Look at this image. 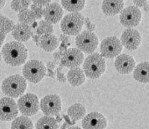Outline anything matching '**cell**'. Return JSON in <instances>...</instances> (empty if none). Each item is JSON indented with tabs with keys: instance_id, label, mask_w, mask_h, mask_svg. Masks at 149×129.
<instances>
[{
	"instance_id": "6da1fadb",
	"label": "cell",
	"mask_w": 149,
	"mask_h": 129,
	"mask_svg": "<svg viewBox=\"0 0 149 129\" xmlns=\"http://www.w3.org/2000/svg\"><path fill=\"white\" fill-rule=\"evenodd\" d=\"M2 58L4 62L11 66L17 67L25 63L28 58L26 47L18 41H13L6 43L2 48Z\"/></svg>"
},
{
	"instance_id": "7a4b0ae2",
	"label": "cell",
	"mask_w": 149,
	"mask_h": 129,
	"mask_svg": "<svg viewBox=\"0 0 149 129\" xmlns=\"http://www.w3.org/2000/svg\"><path fill=\"white\" fill-rule=\"evenodd\" d=\"M26 79L19 74L9 76L2 82L3 93L7 97L12 98L19 97L26 91Z\"/></svg>"
},
{
	"instance_id": "3957f363",
	"label": "cell",
	"mask_w": 149,
	"mask_h": 129,
	"mask_svg": "<svg viewBox=\"0 0 149 129\" xmlns=\"http://www.w3.org/2000/svg\"><path fill=\"white\" fill-rule=\"evenodd\" d=\"M83 72L91 79H97L106 71L105 58L100 54H91L85 59L83 63Z\"/></svg>"
},
{
	"instance_id": "277c9868",
	"label": "cell",
	"mask_w": 149,
	"mask_h": 129,
	"mask_svg": "<svg viewBox=\"0 0 149 129\" xmlns=\"http://www.w3.org/2000/svg\"><path fill=\"white\" fill-rule=\"evenodd\" d=\"M24 78L32 83H38L46 75V68L44 62L40 60H29L23 68Z\"/></svg>"
},
{
	"instance_id": "5b68a950",
	"label": "cell",
	"mask_w": 149,
	"mask_h": 129,
	"mask_svg": "<svg viewBox=\"0 0 149 129\" xmlns=\"http://www.w3.org/2000/svg\"><path fill=\"white\" fill-rule=\"evenodd\" d=\"M85 18L80 13H70L61 20L62 32L69 36H76L81 32Z\"/></svg>"
},
{
	"instance_id": "8992f818",
	"label": "cell",
	"mask_w": 149,
	"mask_h": 129,
	"mask_svg": "<svg viewBox=\"0 0 149 129\" xmlns=\"http://www.w3.org/2000/svg\"><path fill=\"white\" fill-rule=\"evenodd\" d=\"M18 109L24 116L35 115L40 110V101L34 93H26L21 96L17 102Z\"/></svg>"
},
{
	"instance_id": "52a82bcc",
	"label": "cell",
	"mask_w": 149,
	"mask_h": 129,
	"mask_svg": "<svg viewBox=\"0 0 149 129\" xmlns=\"http://www.w3.org/2000/svg\"><path fill=\"white\" fill-rule=\"evenodd\" d=\"M75 44L79 50L86 54H91L98 46V38L93 32L84 31L76 35Z\"/></svg>"
},
{
	"instance_id": "ba28073f",
	"label": "cell",
	"mask_w": 149,
	"mask_h": 129,
	"mask_svg": "<svg viewBox=\"0 0 149 129\" xmlns=\"http://www.w3.org/2000/svg\"><path fill=\"white\" fill-rule=\"evenodd\" d=\"M121 41L115 36L104 38L101 43V55L104 58H114L122 53Z\"/></svg>"
},
{
	"instance_id": "9c48e42d",
	"label": "cell",
	"mask_w": 149,
	"mask_h": 129,
	"mask_svg": "<svg viewBox=\"0 0 149 129\" xmlns=\"http://www.w3.org/2000/svg\"><path fill=\"white\" fill-rule=\"evenodd\" d=\"M19 109L14 98L4 97L0 98V120L9 122L17 117Z\"/></svg>"
},
{
	"instance_id": "30bf717a",
	"label": "cell",
	"mask_w": 149,
	"mask_h": 129,
	"mask_svg": "<svg viewBox=\"0 0 149 129\" xmlns=\"http://www.w3.org/2000/svg\"><path fill=\"white\" fill-rule=\"evenodd\" d=\"M120 23L124 27L132 28L136 27L142 19V13L136 6H129L123 8L120 14Z\"/></svg>"
},
{
	"instance_id": "8fae6325",
	"label": "cell",
	"mask_w": 149,
	"mask_h": 129,
	"mask_svg": "<svg viewBox=\"0 0 149 129\" xmlns=\"http://www.w3.org/2000/svg\"><path fill=\"white\" fill-rule=\"evenodd\" d=\"M40 107L46 116L58 115L61 111V98L56 94L46 95L41 99Z\"/></svg>"
},
{
	"instance_id": "7c38bea8",
	"label": "cell",
	"mask_w": 149,
	"mask_h": 129,
	"mask_svg": "<svg viewBox=\"0 0 149 129\" xmlns=\"http://www.w3.org/2000/svg\"><path fill=\"white\" fill-rule=\"evenodd\" d=\"M84 62V54L78 48L67 49L61 59V65L66 68L80 67Z\"/></svg>"
},
{
	"instance_id": "4fadbf2b",
	"label": "cell",
	"mask_w": 149,
	"mask_h": 129,
	"mask_svg": "<svg viewBox=\"0 0 149 129\" xmlns=\"http://www.w3.org/2000/svg\"><path fill=\"white\" fill-rule=\"evenodd\" d=\"M121 43L127 50L133 51L138 48L142 43V36L140 33L134 28H127L122 34Z\"/></svg>"
},
{
	"instance_id": "5bb4252c",
	"label": "cell",
	"mask_w": 149,
	"mask_h": 129,
	"mask_svg": "<svg viewBox=\"0 0 149 129\" xmlns=\"http://www.w3.org/2000/svg\"><path fill=\"white\" fill-rule=\"evenodd\" d=\"M107 126V118L98 112H93L83 117V129H106Z\"/></svg>"
},
{
	"instance_id": "9a60e30c",
	"label": "cell",
	"mask_w": 149,
	"mask_h": 129,
	"mask_svg": "<svg viewBox=\"0 0 149 129\" xmlns=\"http://www.w3.org/2000/svg\"><path fill=\"white\" fill-rule=\"evenodd\" d=\"M136 67L135 59L128 54H119L115 60V68L121 74L131 73Z\"/></svg>"
},
{
	"instance_id": "2e32d148",
	"label": "cell",
	"mask_w": 149,
	"mask_h": 129,
	"mask_svg": "<svg viewBox=\"0 0 149 129\" xmlns=\"http://www.w3.org/2000/svg\"><path fill=\"white\" fill-rule=\"evenodd\" d=\"M63 14V8L58 3H51L45 6L43 10V16L45 19V21L51 24L59 23L62 19Z\"/></svg>"
},
{
	"instance_id": "e0dca14e",
	"label": "cell",
	"mask_w": 149,
	"mask_h": 129,
	"mask_svg": "<svg viewBox=\"0 0 149 129\" xmlns=\"http://www.w3.org/2000/svg\"><path fill=\"white\" fill-rule=\"evenodd\" d=\"M12 35L14 38H15L18 42L23 43V42H27L31 38L33 32H32V28L29 25L19 23L18 24L14 25L12 30Z\"/></svg>"
},
{
	"instance_id": "ac0fdd59",
	"label": "cell",
	"mask_w": 149,
	"mask_h": 129,
	"mask_svg": "<svg viewBox=\"0 0 149 129\" xmlns=\"http://www.w3.org/2000/svg\"><path fill=\"white\" fill-rule=\"evenodd\" d=\"M123 8V0H103L102 2V11L107 16H115L120 14Z\"/></svg>"
},
{
	"instance_id": "d6986e66",
	"label": "cell",
	"mask_w": 149,
	"mask_h": 129,
	"mask_svg": "<svg viewBox=\"0 0 149 129\" xmlns=\"http://www.w3.org/2000/svg\"><path fill=\"white\" fill-rule=\"evenodd\" d=\"M133 78L142 83H148L149 62L148 61L140 62L133 69Z\"/></svg>"
},
{
	"instance_id": "ffe728a7",
	"label": "cell",
	"mask_w": 149,
	"mask_h": 129,
	"mask_svg": "<svg viewBox=\"0 0 149 129\" xmlns=\"http://www.w3.org/2000/svg\"><path fill=\"white\" fill-rule=\"evenodd\" d=\"M39 46L46 52H53L59 46V39L53 34H44L40 38Z\"/></svg>"
},
{
	"instance_id": "44dd1931",
	"label": "cell",
	"mask_w": 149,
	"mask_h": 129,
	"mask_svg": "<svg viewBox=\"0 0 149 129\" xmlns=\"http://www.w3.org/2000/svg\"><path fill=\"white\" fill-rule=\"evenodd\" d=\"M86 80V76L84 72L80 67L72 68L67 73V81L73 87H79L82 85Z\"/></svg>"
},
{
	"instance_id": "7402d4cb",
	"label": "cell",
	"mask_w": 149,
	"mask_h": 129,
	"mask_svg": "<svg viewBox=\"0 0 149 129\" xmlns=\"http://www.w3.org/2000/svg\"><path fill=\"white\" fill-rule=\"evenodd\" d=\"M86 0H61V5L68 12L79 13L84 8Z\"/></svg>"
},
{
	"instance_id": "603a6c76",
	"label": "cell",
	"mask_w": 149,
	"mask_h": 129,
	"mask_svg": "<svg viewBox=\"0 0 149 129\" xmlns=\"http://www.w3.org/2000/svg\"><path fill=\"white\" fill-rule=\"evenodd\" d=\"M36 129H59L57 121L51 116H44L35 124Z\"/></svg>"
},
{
	"instance_id": "cb8c5ba5",
	"label": "cell",
	"mask_w": 149,
	"mask_h": 129,
	"mask_svg": "<svg viewBox=\"0 0 149 129\" xmlns=\"http://www.w3.org/2000/svg\"><path fill=\"white\" fill-rule=\"evenodd\" d=\"M68 116L73 120H80L86 114V109L81 103H74L67 110Z\"/></svg>"
},
{
	"instance_id": "d4e9b609",
	"label": "cell",
	"mask_w": 149,
	"mask_h": 129,
	"mask_svg": "<svg viewBox=\"0 0 149 129\" xmlns=\"http://www.w3.org/2000/svg\"><path fill=\"white\" fill-rule=\"evenodd\" d=\"M11 129H34V124L27 116L15 117L11 124Z\"/></svg>"
},
{
	"instance_id": "484cf974",
	"label": "cell",
	"mask_w": 149,
	"mask_h": 129,
	"mask_svg": "<svg viewBox=\"0 0 149 129\" xmlns=\"http://www.w3.org/2000/svg\"><path fill=\"white\" fill-rule=\"evenodd\" d=\"M18 19L20 23H24V24H32L35 22V16L32 13V11L29 8L24 9L18 14Z\"/></svg>"
},
{
	"instance_id": "4316f807",
	"label": "cell",
	"mask_w": 149,
	"mask_h": 129,
	"mask_svg": "<svg viewBox=\"0 0 149 129\" xmlns=\"http://www.w3.org/2000/svg\"><path fill=\"white\" fill-rule=\"evenodd\" d=\"M14 22L9 19H8L7 17L2 15L0 18V32L4 34H8V33L12 32L13 28H14Z\"/></svg>"
},
{
	"instance_id": "83f0119b",
	"label": "cell",
	"mask_w": 149,
	"mask_h": 129,
	"mask_svg": "<svg viewBox=\"0 0 149 129\" xmlns=\"http://www.w3.org/2000/svg\"><path fill=\"white\" fill-rule=\"evenodd\" d=\"M54 32V27L51 23L45 20H40L36 28V33L38 35L42 36L44 34H52Z\"/></svg>"
},
{
	"instance_id": "f1b7e54d",
	"label": "cell",
	"mask_w": 149,
	"mask_h": 129,
	"mask_svg": "<svg viewBox=\"0 0 149 129\" xmlns=\"http://www.w3.org/2000/svg\"><path fill=\"white\" fill-rule=\"evenodd\" d=\"M31 3V0H12L11 8L15 12H20L24 9L29 8Z\"/></svg>"
},
{
	"instance_id": "f546056e",
	"label": "cell",
	"mask_w": 149,
	"mask_h": 129,
	"mask_svg": "<svg viewBox=\"0 0 149 129\" xmlns=\"http://www.w3.org/2000/svg\"><path fill=\"white\" fill-rule=\"evenodd\" d=\"M30 10L32 11V13L35 16V19H41L43 17V10H44V8L41 6H40V5H37L35 3L31 4L30 5Z\"/></svg>"
},
{
	"instance_id": "4dcf8cb0",
	"label": "cell",
	"mask_w": 149,
	"mask_h": 129,
	"mask_svg": "<svg viewBox=\"0 0 149 129\" xmlns=\"http://www.w3.org/2000/svg\"><path fill=\"white\" fill-rule=\"evenodd\" d=\"M63 68V66H61L60 68H57V78H58V81L60 82H62V83H64V82H66V78H65V76L62 73H61V69Z\"/></svg>"
},
{
	"instance_id": "1f68e13d",
	"label": "cell",
	"mask_w": 149,
	"mask_h": 129,
	"mask_svg": "<svg viewBox=\"0 0 149 129\" xmlns=\"http://www.w3.org/2000/svg\"><path fill=\"white\" fill-rule=\"evenodd\" d=\"M84 23H86V27H87V29H88V31L90 32H93L94 30H95V25L93 24V23H91V21H90V19L89 18H85V19H84Z\"/></svg>"
},
{
	"instance_id": "d6a6232c",
	"label": "cell",
	"mask_w": 149,
	"mask_h": 129,
	"mask_svg": "<svg viewBox=\"0 0 149 129\" xmlns=\"http://www.w3.org/2000/svg\"><path fill=\"white\" fill-rule=\"evenodd\" d=\"M34 3L37 4V5H40L41 7H44V6H47L48 4L50 3L51 0H31Z\"/></svg>"
},
{
	"instance_id": "836d02e7",
	"label": "cell",
	"mask_w": 149,
	"mask_h": 129,
	"mask_svg": "<svg viewBox=\"0 0 149 129\" xmlns=\"http://www.w3.org/2000/svg\"><path fill=\"white\" fill-rule=\"evenodd\" d=\"M63 54H64V53L60 52V51H59V52H55V53L53 54V57H54V60H55L56 62H59L61 61V58H62ZM56 62H55V63H56Z\"/></svg>"
},
{
	"instance_id": "e575fe53",
	"label": "cell",
	"mask_w": 149,
	"mask_h": 129,
	"mask_svg": "<svg viewBox=\"0 0 149 129\" xmlns=\"http://www.w3.org/2000/svg\"><path fill=\"white\" fill-rule=\"evenodd\" d=\"M148 1L147 0H133V3L136 5V8L142 7Z\"/></svg>"
},
{
	"instance_id": "d590c367",
	"label": "cell",
	"mask_w": 149,
	"mask_h": 129,
	"mask_svg": "<svg viewBox=\"0 0 149 129\" xmlns=\"http://www.w3.org/2000/svg\"><path fill=\"white\" fill-rule=\"evenodd\" d=\"M60 39L62 41V43H66V44H67V46H70V43H69V38H68V37L65 36L64 34H61V36H60Z\"/></svg>"
},
{
	"instance_id": "8d00e7d4",
	"label": "cell",
	"mask_w": 149,
	"mask_h": 129,
	"mask_svg": "<svg viewBox=\"0 0 149 129\" xmlns=\"http://www.w3.org/2000/svg\"><path fill=\"white\" fill-rule=\"evenodd\" d=\"M5 38H6V34H3V33L0 32V48L2 47V45H3V42H4Z\"/></svg>"
},
{
	"instance_id": "74e56055",
	"label": "cell",
	"mask_w": 149,
	"mask_h": 129,
	"mask_svg": "<svg viewBox=\"0 0 149 129\" xmlns=\"http://www.w3.org/2000/svg\"><path fill=\"white\" fill-rule=\"evenodd\" d=\"M47 67H48V69L53 70V69L55 68V62H49L47 63Z\"/></svg>"
},
{
	"instance_id": "f35d334b",
	"label": "cell",
	"mask_w": 149,
	"mask_h": 129,
	"mask_svg": "<svg viewBox=\"0 0 149 129\" xmlns=\"http://www.w3.org/2000/svg\"><path fill=\"white\" fill-rule=\"evenodd\" d=\"M40 38V35H38V34H36V35H33V40H34V42L36 43L37 46H39Z\"/></svg>"
},
{
	"instance_id": "ab89813d",
	"label": "cell",
	"mask_w": 149,
	"mask_h": 129,
	"mask_svg": "<svg viewBox=\"0 0 149 129\" xmlns=\"http://www.w3.org/2000/svg\"><path fill=\"white\" fill-rule=\"evenodd\" d=\"M142 7H143V9H144V11H145L146 13H148V2H147V3L142 6Z\"/></svg>"
},
{
	"instance_id": "60d3db41",
	"label": "cell",
	"mask_w": 149,
	"mask_h": 129,
	"mask_svg": "<svg viewBox=\"0 0 149 129\" xmlns=\"http://www.w3.org/2000/svg\"><path fill=\"white\" fill-rule=\"evenodd\" d=\"M5 5V0H0V9L3 8Z\"/></svg>"
},
{
	"instance_id": "b9f144b4",
	"label": "cell",
	"mask_w": 149,
	"mask_h": 129,
	"mask_svg": "<svg viewBox=\"0 0 149 129\" xmlns=\"http://www.w3.org/2000/svg\"><path fill=\"white\" fill-rule=\"evenodd\" d=\"M48 72H49V73H48V76H49V77H52V78H54V73L52 72V70H50V69H48Z\"/></svg>"
},
{
	"instance_id": "7bdbcfd3",
	"label": "cell",
	"mask_w": 149,
	"mask_h": 129,
	"mask_svg": "<svg viewBox=\"0 0 149 129\" xmlns=\"http://www.w3.org/2000/svg\"><path fill=\"white\" fill-rule=\"evenodd\" d=\"M69 129H82L80 127H77V126H74V127H71V128H70Z\"/></svg>"
},
{
	"instance_id": "ee69618b",
	"label": "cell",
	"mask_w": 149,
	"mask_h": 129,
	"mask_svg": "<svg viewBox=\"0 0 149 129\" xmlns=\"http://www.w3.org/2000/svg\"><path fill=\"white\" fill-rule=\"evenodd\" d=\"M2 58H2V54H1V52H0V62L2 61Z\"/></svg>"
},
{
	"instance_id": "f6af8a7d",
	"label": "cell",
	"mask_w": 149,
	"mask_h": 129,
	"mask_svg": "<svg viewBox=\"0 0 149 129\" xmlns=\"http://www.w3.org/2000/svg\"><path fill=\"white\" fill-rule=\"evenodd\" d=\"M2 15H3V14H1V12H0V18H1V16H2Z\"/></svg>"
}]
</instances>
